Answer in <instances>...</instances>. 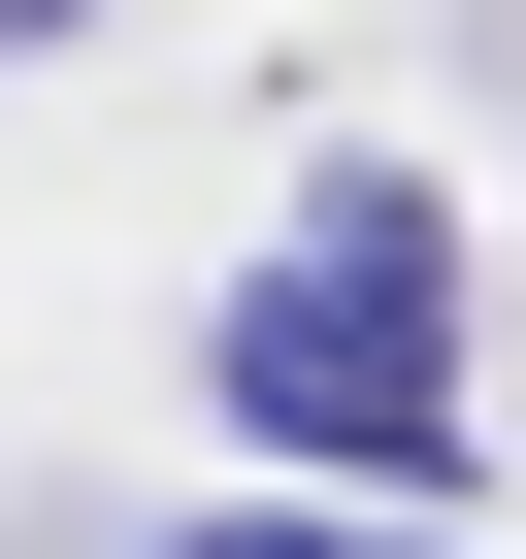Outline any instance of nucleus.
<instances>
[{"label":"nucleus","mask_w":526,"mask_h":559,"mask_svg":"<svg viewBox=\"0 0 526 559\" xmlns=\"http://www.w3.org/2000/svg\"><path fill=\"white\" fill-rule=\"evenodd\" d=\"M165 559H395V526H297V493H263V526H165Z\"/></svg>","instance_id":"nucleus-2"},{"label":"nucleus","mask_w":526,"mask_h":559,"mask_svg":"<svg viewBox=\"0 0 526 559\" xmlns=\"http://www.w3.org/2000/svg\"><path fill=\"white\" fill-rule=\"evenodd\" d=\"M198 395L263 461H330V493H461V230L395 165H297V230H263L230 330H198Z\"/></svg>","instance_id":"nucleus-1"}]
</instances>
